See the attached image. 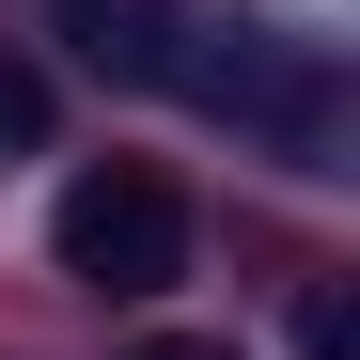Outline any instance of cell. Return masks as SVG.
<instances>
[{
    "label": "cell",
    "instance_id": "3",
    "mask_svg": "<svg viewBox=\"0 0 360 360\" xmlns=\"http://www.w3.org/2000/svg\"><path fill=\"white\" fill-rule=\"evenodd\" d=\"M0 141H47V79L32 63H0Z\"/></svg>",
    "mask_w": 360,
    "mask_h": 360
},
{
    "label": "cell",
    "instance_id": "2",
    "mask_svg": "<svg viewBox=\"0 0 360 360\" xmlns=\"http://www.w3.org/2000/svg\"><path fill=\"white\" fill-rule=\"evenodd\" d=\"M47 235H63V282H94V297H157V282H188V204H172V172H141V157L79 172Z\"/></svg>",
    "mask_w": 360,
    "mask_h": 360
},
{
    "label": "cell",
    "instance_id": "1",
    "mask_svg": "<svg viewBox=\"0 0 360 360\" xmlns=\"http://www.w3.org/2000/svg\"><path fill=\"white\" fill-rule=\"evenodd\" d=\"M47 32L79 47L94 79H126V94H172V110H204V126L235 141H266L282 172H345V63L314 32H282L266 0H47Z\"/></svg>",
    "mask_w": 360,
    "mask_h": 360
},
{
    "label": "cell",
    "instance_id": "4",
    "mask_svg": "<svg viewBox=\"0 0 360 360\" xmlns=\"http://www.w3.org/2000/svg\"><path fill=\"white\" fill-rule=\"evenodd\" d=\"M297 360H360V329H345V297L314 282V314H297Z\"/></svg>",
    "mask_w": 360,
    "mask_h": 360
},
{
    "label": "cell",
    "instance_id": "5",
    "mask_svg": "<svg viewBox=\"0 0 360 360\" xmlns=\"http://www.w3.org/2000/svg\"><path fill=\"white\" fill-rule=\"evenodd\" d=\"M126 360H251V345H219V329H157V345H126Z\"/></svg>",
    "mask_w": 360,
    "mask_h": 360
}]
</instances>
